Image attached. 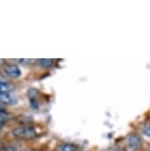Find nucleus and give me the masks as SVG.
<instances>
[{
	"label": "nucleus",
	"instance_id": "obj_1",
	"mask_svg": "<svg viewBox=\"0 0 150 151\" xmlns=\"http://www.w3.org/2000/svg\"><path fill=\"white\" fill-rule=\"evenodd\" d=\"M13 135L21 139H32L37 135L36 129L32 127H18L13 129Z\"/></svg>",
	"mask_w": 150,
	"mask_h": 151
},
{
	"label": "nucleus",
	"instance_id": "obj_2",
	"mask_svg": "<svg viewBox=\"0 0 150 151\" xmlns=\"http://www.w3.org/2000/svg\"><path fill=\"white\" fill-rule=\"evenodd\" d=\"M127 144L131 150H138L141 147V138L136 134H131L127 137Z\"/></svg>",
	"mask_w": 150,
	"mask_h": 151
},
{
	"label": "nucleus",
	"instance_id": "obj_3",
	"mask_svg": "<svg viewBox=\"0 0 150 151\" xmlns=\"http://www.w3.org/2000/svg\"><path fill=\"white\" fill-rule=\"evenodd\" d=\"M4 70L7 75H9L10 77H12V78H19L22 74L20 68L17 66L16 64H8L6 65Z\"/></svg>",
	"mask_w": 150,
	"mask_h": 151
},
{
	"label": "nucleus",
	"instance_id": "obj_4",
	"mask_svg": "<svg viewBox=\"0 0 150 151\" xmlns=\"http://www.w3.org/2000/svg\"><path fill=\"white\" fill-rule=\"evenodd\" d=\"M18 99L10 93H0V103L6 105H15Z\"/></svg>",
	"mask_w": 150,
	"mask_h": 151
},
{
	"label": "nucleus",
	"instance_id": "obj_5",
	"mask_svg": "<svg viewBox=\"0 0 150 151\" xmlns=\"http://www.w3.org/2000/svg\"><path fill=\"white\" fill-rule=\"evenodd\" d=\"M13 89H14V86L12 84L0 80V93H9Z\"/></svg>",
	"mask_w": 150,
	"mask_h": 151
},
{
	"label": "nucleus",
	"instance_id": "obj_6",
	"mask_svg": "<svg viewBox=\"0 0 150 151\" xmlns=\"http://www.w3.org/2000/svg\"><path fill=\"white\" fill-rule=\"evenodd\" d=\"M9 119H10V116L8 115V114L3 113V112L0 113V130L2 129V127H4L5 122H6Z\"/></svg>",
	"mask_w": 150,
	"mask_h": 151
},
{
	"label": "nucleus",
	"instance_id": "obj_7",
	"mask_svg": "<svg viewBox=\"0 0 150 151\" xmlns=\"http://www.w3.org/2000/svg\"><path fill=\"white\" fill-rule=\"evenodd\" d=\"M61 151H78V148L73 144L65 143L61 146Z\"/></svg>",
	"mask_w": 150,
	"mask_h": 151
},
{
	"label": "nucleus",
	"instance_id": "obj_8",
	"mask_svg": "<svg viewBox=\"0 0 150 151\" xmlns=\"http://www.w3.org/2000/svg\"><path fill=\"white\" fill-rule=\"evenodd\" d=\"M39 61L42 66H44V67H50V66H52L53 63L52 59H50V58H42V59H39Z\"/></svg>",
	"mask_w": 150,
	"mask_h": 151
},
{
	"label": "nucleus",
	"instance_id": "obj_9",
	"mask_svg": "<svg viewBox=\"0 0 150 151\" xmlns=\"http://www.w3.org/2000/svg\"><path fill=\"white\" fill-rule=\"evenodd\" d=\"M143 133L145 134L146 136L150 137V124H147L143 129Z\"/></svg>",
	"mask_w": 150,
	"mask_h": 151
},
{
	"label": "nucleus",
	"instance_id": "obj_10",
	"mask_svg": "<svg viewBox=\"0 0 150 151\" xmlns=\"http://www.w3.org/2000/svg\"><path fill=\"white\" fill-rule=\"evenodd\" d=\"M18 61L21 63H32L35 61V59H18Z\"/></svg>",
	"mask_w": 150,
	"mask_h": 151
},
{
	"label": "nucleus",
	"instance_id": "obj_11",
	"mask_svg": "<svg viewBox=\"0 0 150 151\" xmlns=\"http://www.w3.org/2000/svg\"><path fill=\"white\" fill-rule=\"evenodd\" d=\"M5 151H16V147L15 146H10V147H7L6 150Z\"/></svg>",
	"mask_w": 150,
	"mask_h": 151
},
{
	"label": "nucleus",
	"instance_id": "obj_12",
	"mask_svg": "<svg viewBox=\"0 0 150 151\" xmlns=\"http://www.w3.org/2000/svg\"><path fill=\"white\" fill-rule=\"evenodd\" d=\"M2 111H3V104L0 103V113H1Z\"/></svg>",
	"mask_w": 150,
	"mask_h": 151
},
{
	"label": "nucleus",
	"instance_id": "obj_13",
	"mask_svg": "<svg viewBox=\"0 0 150 151\" xmlns=\"http://www.w3.org/2000/svg\"><path fill=\"white\" fill-rule=\"evenodd\" d=\"M3 63H4V60L0 58V66H1V65H3Z\"/></svg>",
	"mask_w": 150,
	"mask_h": 151
}]
</instances>
